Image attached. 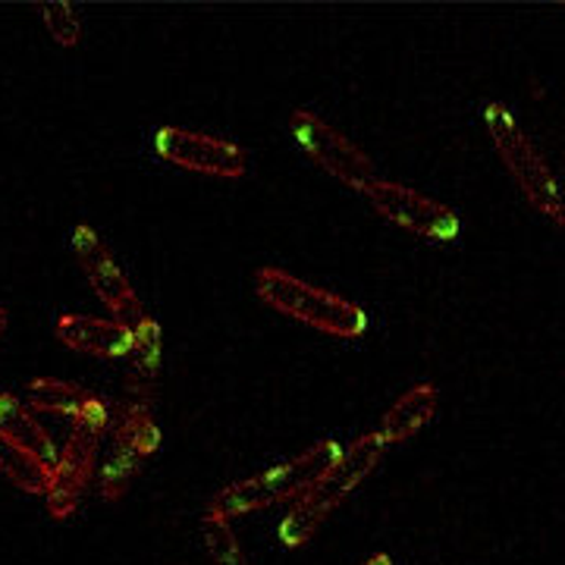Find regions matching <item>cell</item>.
<instances>
[{
	"label": "cell",
	"instance_id": "cell-5",
	"mask_svg": "<svg viewBox=\"0 0 565 565\" xmlns=\"http://www.w3.org/2000/svg\"><path fill=\"white\" fill-rule=\"evenodd\" d=\"M110 405L102 403L95 412L82 415L70 427V437L61 449V459L54 468V484L44 497L51 519H70L82 505V497L95 478V465L102 452L104 434L110 430Z\"/></svg>",
	"mask_w": 565,
	"mask_h": 565
},
{
	"label": "cell",
	"instance_id": "cell-19",
	"mask_svg": "<svg viewBox=\"0 0 565 565\" xmlns=\"http://www.w3.org/2000/svg\"><path fill=\"white\" fill-rule=\"evenodd\" d=\"M141 462L120 456V452H110L102 471V497L107 503H117L120 497H126V490L132 487V481L139 478Z\"/></svg>",
	"mask_w": 565,
	"mask_h": 565
},
{
	"label": "cell",
	"instance_id": "cell-9",
	"mask_svg": "<svg viewBox=\"0 0 565 565\" xmlns=\"http://www.w3.org/2000/svg\"><path fill=\"white\" fill-rule=\"evenodd\" d=\"M154 154L185 173L214 180H243L248 173V151L243 145L199 129L161 126L154 132Z\"/></svg>",
	"mask_w": 565,
	"mask_h": 565
},
{
	"label": "cell",
	"instance_id": "cell-2",
	"mask_svg": "<svg viewBox=\"0 0 565 565\" xmlns=\"http://www.w3.org/2000/svg\"><path fill=\"white\" fill-rule=\"evenodd\" d=\"M255 296L282 318H292L337 340H359L371 323L362 305H355L333 289L302 280L282 267L255 270Z\"/></svg>",
	"mask_w": 565,
	"mask_h": 565
},
{
	"label": "cell",
	"instance_id": "cell-14",
	"mask_svg": "<svg viewBox=\"0 0 565 565\" xmlns=\"http://www.w3.org/2000/svg\"><path fill=\"white\" fill-rule=\"evenodd\" d=\"M22 399L39 415L47 412V415H61V418H70V422L95 412L104 403L95 393H88L85 386L73 384V381H57V377H35V381H29Z\"/></svg>",
	"mask_w": 565,
	"mask_h": 565
},
{
	"label": "cell",
	"instance_id": "cell-11",
	"mask_svg": "<svg viewBox=\"0 0 565 565\" xmlns=\"http://www.w3.org/2000/svg\"><path fill=\"white\" fill-rule=\"evenodd\" d=\"M437 412H440V390L434 384H415L386 408L377 424V437L384 440L386 449L405 444L418 437L424 427L437 418Z\"/></svg>",
	"mask_w": 565,
	"mask_h": 565
},
{
	"label": "cell",
	"instance_id": "cell-7",
	"mask_svg": "<svg viewBox=\"0 0 565 565\" xmlns=\"http://www.w3.org/2000/svg\"><path fill=\"white\" fill-rule=\"evenodd\" d=\"M70 248H73V258L82 267V274L88 277V286L95 289V296L114 315V321L122 323L132 337L139 333L141 327L154 321L151 311L141 305L139 292L132 289V282L126 280V274H122L120 262L114 258L110 245L104 243L88 223H79L73 230Z\"/></svg>",
	"mask_w": 565,
	"mask_h": 565
},
{
	"label": "cell",
	"instance_id": "cell-17",
	"mask_svg": "<svg viewBox=\"0 0 565 565\" xmlns=\"http://www.w3.org/2000/svg\"><path fill=\"white\" fill-rule=\"evenodd\" d=\"M202 541L211 565H252L243 553V546H239V537L230 525V519H223V515L204 512Z\"/></svg>",
	"mask_w": 565,
	"mask_h": 565
},
{
	"label": "cell",
	"instance_id": "cell-15",
	"mask_svg": "<svg viewBox=\"0 0 565 565\" xmlns=\"http://www.w3.org/2000/svg\"><path fill=\"white\" fill-rule=\"evenodd\" d=\"M161 374V323L151 321L136 333V345L126 359V399L151 405Z\"/></svg>",
	"mask_w": 565,
	"mask_h": 565
},
{
	"label": "cell",
	"instance_id": "cell-12",
	"mask_svg": "<svg viewBox=\"0 0 565 565\" xmlns=\"http://www.w3.org/2000/svg\"><path fill=\"white\" fill-rule=\"evenodd\" d=\"M110 422H114V427H110L114 430V449L110 452L129 456V459H136L141 465L158 452V446H161V427H158L154 415H151V405L122 399L114 408Z\"/></svg>",
	"mask_w": 565,
	"mask_h": 565
},
{
	"label": "cell",
	"instance_id": "cell-10",
	"mask_svg": "<svg viewBox=\"0 0 565 565\" xmlns=\"http://www.w3.org/2000/svg\"><path fill=\"white\" fill-rule=\"evenodd\" d=\"M54 337L66 349L104 359V362H126L136 337L114 318H92V315H61L54 323Z\"/></svg>",
	"mask_w": 565,
	"mask_h": 565
},
{
	"label": "cell",
	"instance_id": "cell-20",
	"mask_svg": "<svg viewBox=\"0 0 565 565\" xmlns=\"http://www.w3.org/2000/svg\"><path fill=\"white\" fill-rule=\"evenodd\" d=\"M362 565H393V559H390L386 553H377V556H371V559H364Z\"/></svg>",
	"mask_w": 565,
	"mask_h": 565
},
{
	"label": "cell",
	"instance_id": "cell-1",
	"mask_svg": "<svg viewBox=\"0 0 565 565\" xmlns=\"http://www.w3.org/2000/svg\"><path fill=\"white\" fill-rule=\"evenodd\" d=\"M386 452V444L377 437V430L364 434L359 440L345 446L343 456L323 471L315 484L305 490L296 503L286 509L280 522V541L286 546L308 544L323 522L374 475Z\"/></svg>",
	"mask_w": 565,
	"mask_h": 565
},
{
	"label": "cell",
	"instance_id": "cell-8",
	"mask_svg": "<svg viewBox=\"0 0 565 565\" xmlns=\"http://www.w3.org/2000/svg\"><path fill=\"white\" fill-rule=\"evenodd\" d=\"M289 139L318 170L355 192H362L367 182L377 180L374 163L362 148L315 110L299 107L289 114Z\"/></svg>",
	"mask_w": 565,
	"mask_h": 565
},
{
	"label": "cell",
	"instance_id": "cell-16",
	"mask_svg": "<svg viewBox=\"0 0 565 565\" xmlns=\"http://www.w3.org/2000/svg\"><path fill=\"white\" fill-rule=\"evenodd\" d=\"M0 475L13 487H20L22 493H32V497H47L51 484H54V468L39 459L32 449L10 440L3 430H0Z\"/></svg>",
	"mask_w": 565,
	"mask_h": 565
},
{
	"label": "cell",
	"instance_id": "cell-21",
	"mask_svg": "<svg viewBox=\"0 0 565 565\" xmlns=\"http://www.w3.org/2000/svg\"><path fill=\"white\" fill-rule=\"evenodd\" d=\"M7 327H10V311H7V308L0 305V337L7 333Z\"/></svg>",
	"mask_w": 565,
	"mask_h": 565
},
{
	"label": "cell",
	"instance_id": "cell-22",
	"mask_svg": "<svg viewBox=\"0 0 565 565\" xmlns=\"http://www.w3.org/2000/svg\"><path fill=\"white\" fill-rule=\"evenodd\" d=\"M559 226H563V233H565V221H563V223H559Z\"/></svg>",
	"mask_w": 565,
	"mask_h": 565
},
{
	"label": "cell",
	"instance_id": "cell-3",
	"mask_svg": "<svg viewBox=\"0 0 565 565\" xmlns=\"http://www.w3.org/2000/svg\"><path fill=\"white\" fill-rule=\"evenodd\" d=\"M343 449L345 446H340V440H321V444L308 446L286 462L270 465L252 478H239L233 484L221 487L211 497L207 512L223 515V519H236V515H248V512L270 509V505H292L330 465L343 456Z\"/></svg>",
	"mask_w": 565,
	"mask_h": 565
},
{
	"label": "cell",
	"instance_id": "cell-4",
	"mask_svg": "<svg viewBox=\"0 0 565 565\" xmlns=\"http://www.w3.org/2000/svg\"><path fill=\"white\" fill-rule=\"evenodd\" d=\"M484 129L497 158L503 161L505 173L512 177L515 189L525 195V202L550 221L563 223V185L544 158V151L522 129V122L515 120V114H509L503 104H484Z\"/></svg>",
	"mask_w": 565,
	"mask_h": 565
},
{
	"label": "cell",
	"instance_id": "cell-13",
	"mask_svg": "<svg viewBox=\"0 0 565 565\" xmlns=\"http://www.w3.org/2000/svg\"><path fill=\"white\" fill-rule=\"evenodd\" d=\"M0 430L17 440L25 449H32L39 459L57 468V459H61V446L54 444V437L47 434V427L41 424L39 412H32L29 403L10 393V390H0Z\"/></svg>",
	"mask_w": 565,
	"mask_h": 565
},
{
	"label": "cell",
	"instance_id": "cell-6",
	"mask_svg": "<svg viewBox=\"0 0 565 565\" xmlns=\"http://www.w3.org/2000/svg\"><path fill=\"white\" fill-rule=\"evenodd\" d=\"M359 195L386 223L399 226L403 233H412L424 243H456L459 233H462V221L449 204H444L440 199H430V195H424L412 185H403V182L377 177L374 182H367Z\"/></svg>",
	"mask_w": 565,
	"mask_h": 565
},
{
	"label": "cell",
	"instance_id": "cell-18",
	"mask_svg": "<svg viewBox=\"0 0 565 565\" xmlns=\"http://www.w3.org/2000/svg\"><path fill=\"white\" fill-rule=\"evenodd\" d=\"M39 17L47 29V35L61 47H76L82 41V22L70 3H41Z\"/></svg>",
	"mask_w": 565,
	"mask_h": 565
}]
</instances>
